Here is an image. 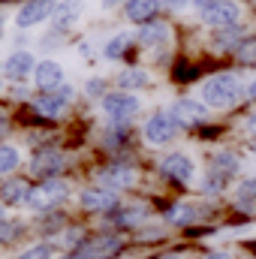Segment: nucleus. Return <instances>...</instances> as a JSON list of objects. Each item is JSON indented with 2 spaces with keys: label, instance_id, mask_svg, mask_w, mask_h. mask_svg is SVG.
<instances>
[{
  "label": "nucleus",
  "instance_id": "f257e3e1",
  "mask_svg": "<svg viewBox=\"0 0 256 259\" xmlns=\"http://www.w3.org/2000/svg\"><path fill=\"white\" fill-rule=\"evenodd\" d=\"M241 97V84L232 72H220L202 84V100L208 109H229Z\"/></svg>",
  "mask_w": 256,
  "mask_h": 259
},
{
  "label": "nucleus",
  "instance_id": "f03ea898",
  "mask_svg": "<svg viewBox=\"0 0 256 259\" xmlns=\"http://www.w3.org/2000/svg\"><path fill=\"white\" fill-rule=\"evenodd\" d=\"M178 130H181V124L175 121L172 112H154L148 118V124H145V139L151 145H166V142H172L178 136Z\"/></svg>",
  "mask_w": 256,
  "mask_h": 259
},
{
  "label": "nucleus",
  "instance_id": "7ed1b4c3",
  "mask_svg": "<svg viewBox=\"0 0 256 259\" xmlns=\"http://www.w3.org/2000/svg\"><path fill=\"white\" fill-rule=\"evenodd\" d=\"M69 193V187H66L61 178H49V181H42L33 193H30V208L33 211H49V208H55V205H61Z\"/></svg>",
  "mask_w": 256,
  "mask_h": 259
},
{
  "label": "nucleus",
  "instance_id": "20e7f679",
  "mask_svg": "<svg viewBox=\"0 0 256 259\" xmlns=\"http://www.w3.org/2000/svg\"><path fill=\"white\" fill-rule=\"evenodd\" d=\"M121 238L118 235H97V238H91V241H81L78 247H75V259H106V256H115V253H121Z\"/></svg>",
  "mask_w": 256,
  "mask_h": 259
},
{
  "label": "nucleus",
  "instance_id": "39448f33",
  "mask_svg": "<svg viewBox=\"0 0 256 259\" xmlns=\"http://www.w3.org/2000/svg\"><path fill=\"white\" fill-rule=\"evenodd\" d=\"M193 172H196L193 160L187 157V154H181V151L166 154V157H163V163H160V175H163V178H169V181H178V184H190Z\"/></svg>",
  "mask_w": 256,
  "mask_h": 259
},
{
  "label": "nucleus",
  "instance_id": "423d86ee",
  "mask_svg": "<svg viewBox=\"0 0 256 259\" xmlns=\"http://www.w3.org/2000/svg\"><path fill=\"white\" fill-rule=\"evenodd\" d=\"M238 15H241V9L232 0H217V3H211V6L202 9V21L214 24V27H232L238 21Z\"/></svg>",
  "mask_w": 256,
  "mask_h": 259
},
{
  "label": "nucleus",
  "instance_id": "0eeeda50",
  "mask_svg": "<svg viewBox=\"0 0 256 259\" xmlns=\"http://www.w3.org/2000/svg\"><path fill=\"white\" fill-rule=\"evenodd\" d=\"M55 9H58L55 0H27V3L15 12V24H18V27H33V24L52 18Z\"/></svg>",
  "mask_w": 256,
  "mask_h": 259
},
{
  "label": "nucleus",
  "instance_id": "6e6552de",
  "mask_svg": "<svg viewBox=\"0 0 256 259\" xmlns=\"http://www.w3.org/2000/svg\"><path fill=\"white\" fill-rule=\"evenodd\" d=\"M103 109H106V115L112 121H130V118L139 115V100L133 94H124V91L121 94H109L103 100Z\"/></svg>",
  "mask_w": 256,
  "mask_h": 259
},
{
  "label": "nucleus",
  "instance_id": "1a4fd4ad",
  "mask_svg": "<svg viewBox=\"0 0 256 259\" xmlns=\"http://www.w3.org/2000/svg\"><path fill=\"white\" fill-rule=\"evenodd\" d=\"M172 115H175V121L181 127H199V124L208 121V106H202L196 100H178L175 109H172Z\"/></svg>",
  "mask_w": 256,
  "mask_h": 259
},
{
  "label": "nucleus",
  "instance_id": "9d476101",
  "mask_svg": "<svg viewBox=\"0 0 256 259\" xmlns=\"http://www.w3.org/2000/svg\"><path fill=\"white\" fill-rule=\"evenodd\" d=\"M30 169H33V175L49 181V178H55L64 169V154L61 151H36L33 160H30Z\"/></svg>",
  "mask_w": 256,
  "mask_h": 259
},
{
  "label": "nucleus",
  "instance_id": "9b49d317",
  "mask_svg": "<svg viewBox=\"0 0 256 259\" xmlns=\"http://www.w3.org/2000/svg\"><path fill=\"white\" fill-rule=\"evenodd\" d=\"M78 199H81V208L84 211H115V205H118V196H115V190H109V187L84 190Z\"/></svg>",
  "mask_w": 256,
  "mask_h": 259
},
{
  "label": "nucleus",
  "instance_id": "f8f14e48",
  "mask_svg": "<svg viewBox=\"0 0 256 259\" xmlns=\"http://www.w3.org/2000/svg\"><path fill=\"white\" fill-rule=\"evenodd\" d=\"M33 81H36V88H42V91H58V88L64 84V72H61V66L55 64V61H42V64H36Z\"/></svg>",
  "mask_w": 256,
  "mask_h": 259
},
{
  "label": "nucleus",
  "instance_id": "ddd939ff",
  "mask_svg": "<svg viewBox=\"0 0 256 259\" xmlns=\"http://www.w3.org/2000/svg\"><path fill=\"white\" fill-rule=\"evenodd\" d=\"M100 178H103V184L109 187V190H127L130 184H133V178H136V172L130 169V166H109V169H103L100 172Z\"/></svg>",
  "mask_w": 256,
  "mask_h": 259
},
{
  "label": "nucleus",
  "instance_id": "4468645a",
  "mask_svg": "<svg viewBox=\"0 0 256 259\" xmlns=\"http://www.w3.org/2000/svg\"><path fill=\"white\" fill-rule=\"evenodd\" d=\"M30 72H36L33 55H27V52H15V55H9V58H6V78L21 81V78H24V75H30Z\"/></svg>",
  "mask_w": 256,
  "mask_h": 259
},
{
  "label": "nucleus",
  "instance_id": "2eb2a0df",
  "mask_svg": "<svg viewBox=\"0 0 256 259\" xmlns=\"http://www.w3.org/2000/svg\"><path fill=\"white\" fill-rule=\"evenodd\" d=\"M33 112L42 115V118H61V115L66 112V100H61L58 94L36 97V100H33Z\"/></svg>",
  "mask_w": 256,
  "mask_h": 259
},
{
  "label": "nucleus",
  "instance_id": "dca6fc26",
  "mask_svg": "<svg viewBox=\"0 0 256 259\" xmlns=\"http://www.w3.org/2000/svg\"><path fill=\"white\" fill-rule=\"evenodd\" d=\"M157 9H160V0H127V18L139 24H148Z\"/></svg>",
  "mask_w": 256,
  "mask_h": 259
},
{
  "label": "nucleus",
  "instance_id": "f3484780",
  "mask_svg": "<svg viewBox=\"0 0 256 259\" xmlns=\"http://www.w3.org/2000/svg\"><path fill=\"white\" fill-rule=\"evenodd\" d=\"M30 187L24 181H3V205H27L30 202Z\"/></svg>",
  "mask_w": 256,
  "mask_h": 259
},
{
  "label": "nucleus",
  "instance_id": "a211bd4d",
  "mask_svg": "<svg viewBox=\"0 0 256 259\" xmlns=\"http://www.w3.org/2000/svg\"><path fill=\"white\" fill-rule=\"evenodd\" d=\"M78 15H81V0H64V3H58V9H55V27L64 30Z\"/></svg>",
  "mask_w": 256,
  "mask_h": 259
},
{
  "label": "nucleus",
  "instance_id": "6ab92c4d",
  "mask_svg": "<svg viewBox=\"0 0 256 259\" xmlns=\"http://www.w3.org/2000/svg\"><path fill=\"white\" fill-rule=\"evenodd\" d=\"M166 39H169V27L160 24V21H148V24H142V30H139V42H142V46H160V42H166Z\"/></svg>",
  "mask_w": 256,
  "mask_h": 259
},
{
  "label": "nucleus",
  "instance_id": "aec40b11",
  "mask_svg": "<svg viewBox=\"0 0 256 259\" xmlns=\"http://www.w3.org/2000/svg\"><path fill=\"white\" fill-rule=\"evenodd\" d=\"M166 220H169L172 226H190L193 220H196V208L187 205V202H175V205L166 211Z\"/></svg>",
  "mask_w": 256,
  "mask_h": 259
},
{
  "label": "nucleus",
  "instance_id": "412c9836",
  "mask_svg": "<svg viewBox=\"0 0 256 259\" xmlns=\"http://www.w3.org/2000/svg\"><path fill=\"white\" fill-rule=\"evenodd\" d=\"M235 208L244 211V214H256V187L253 181H244L235 193Z\"/></svg>",
  "mask_w": 256,
  "mask_h": 259
},
{
  "label": "nucleus",
  "instance_id": "4be33fe9",
  "mask_svg": "<svg viewBox=\"0 0 256 259\" xmlns=\"http://www.w3.org/2000/svg\"><path fill=\"white\" fill-rule=\"evenodd\" d=\"M145 217H148V208H145V205H130V208H124V211L115 214V223H118V226H139Z\"/></svg>",
  "mask_w": 256,
  "mask_h": 259
},
{
  "label": "nucleus",
  "instance_id": "5701e85b",
  "mask_svg": "<svg viewBox=\"0 0 256 259\" xmlns=\"http://www.w3.org/2000/svg\"><path fill=\"white\" fill-rule=\"evenodd\" d=\"M130 46H133V36H130V33H118V36H112V39L106 42V58H109V61L124 58V52H127Z\"/></svg>",
  "mask_w": 256,
  "mask_h": 259
},
{
  "label": "nucleus",
  "instance_id": "b1692460",
  "mask_svg": "<svg viewBox=\"0 0 256 259\" xmlns=\"http://www.w3.org/2000/svg\"><path fill=\"white\" fill-rule=\"evenodd\" d=\"M3 157H0V169H3V175H9V172H15L18 169V163H21V154H18V148H12V145H3V151H0Z\"/></svg>",
  "mask_w": 256,
  "mask_h": 259
},
{
  "label": "nucleus",
  "instance_id": "393cba45",
  "mask_svg": "<svg viewBox=\"0 0 256 259\" xmlns=\"http://www.w3.org/2000/svg\"><path fill=\"white\" fill-rule=\"evenodd\" d=\"M118 81H121V88H145L148 84V72L145 69H124L118 75Z\"/></svg>",
  "mask_w": 256,
  "mask_h": 259
},
{
  "label": "nucleus",
  "instance_id": "a878e982",
  "mask_svg": "<svg viewBox=\"0 0 256 259\" xmlns=\"http://www.w3.org/2000/svg\"><path fill=\"white\" fill-rule=\"evenodd\" d=\"M214 169H217V172H223L226 178H232V172L238 169V160H235L229 151H223V154H217V157H214Z\"/></svg>",
  "mask_w": 256,
  "mask_h": 259
},
{
  "label": "nucleus",
  "instance_id": "bb28decb",
  "mask_svg": "<svg viewBox=\"0 0 256 259\" xmlns=\"http://www.w3.org/2000/svg\"><path fill=\"white\" fill-rule=\"evenodd\" d=\"M223 187H226V175L217 172V169H211V172L205 175V181H202V190H205V193H220Z\"/></svg>",
  "mask_w": 256,
  "mask_h": 259
},
{
  "label": "nucleus",
  "instance_id": "cd10ccee",
  "mask_svg": "<svg viewBox=\"0 0 256 259\" xmlns=\"http://www.w3.org/2000/svg\"><path fill=\"white\" fill-rule=\"evenodd\" d=\"M235 58L244 66H253L256 64V39H244V42L235 49Z\"/></svg>",
  "mask_w": 256,
  "mask_h": 259
},
{
  "label": "nucleus",
  "instance_id": "c85d7f7f",
  "mask_svg": "<svg viewBox=\"0 0 256 259\" xmlns=\"http://www.w3.org/2000/svg\"><path fill=\"white\" fill-rule=\"evenodd\" d=\"M18 259H52V244H33L30 250H24Z\"/></svg>",
  "mask_w": 256,
  "mask_h": 259
},
{
  "label": "nucleus",
  "instance_id": "c756f323",
  "mask_svg": "<svg viewBox=\"0 0 256 259\" xmlns=\"http://www.w3.org/2000/svg\"><path fill=\"white\" fill-rule=\"evenodd\" d=\"M12 232L18 235V223H12V220H3V244H9V241H12Z\"/></svg>",
  "mask_w": 256,
  "mask_h": 259
},
{
  "label": "nucleus",
  "instance_id": "7c9ffc66",
  "mask_svg": "<svg viewBox=\"0 0 256 259\" xmlns=\"http://www.w3.org/2000/svg\"><path fill=\"white\" fill-rule=\"evenodd\" d=\"M61 223H64V217H61V214H55V217H49V220H46V226H42V229H46V232H55Z\"/></svg>",
  "mask_w": 256,
  "mask_h": 259
},
{
  "label": "nucleus",
  "instance_id": "2f4dec72",
  "mask_svg": "<svg viewBox=\"0 0 256 259\" xmlns=\"http://www.w3.org/2000/svg\"><path fill=\"white\" fill-rule=\"evenodd\" d=\"M160 3H163V6H169V9H184L190 0H160Z\"/></svg>",
  "mask_w": 256,
  "mask_h": 259
},
{
  "label": "nucleus",
  "instance_id": "473e14b6",
  "mask_svg": "<svg viewBox=\"0 0 256 259\" xmlns=\"http://www.w3.org/2000/svg\"><path fill=\"white\" fill-rule=\"evenodd\" d=\"M100 91H103V81H100V78H94V81H91V94H100Z\"/></svg>",
  "mask_w": 256,
  "mask_h": 259
},
{
  "label": "nucleus",
  "instance_id": "72a5a7b5",
  "mask_svg": "<svg viewBox=\"0 0 256 259\" xmlns=\"http://www.w3.org/2000/svg\"><path fill=\"white\" fill-rule=\"evenodd\" d=\"M202 259H232L229 253H208V256H202Z\"/></svg>",
  "mask_w": 256,
  "mask_h": 259
},
{
  "label": "nucleus",
  "instance_id": "f704fd0d",
  "mask_svg": "<svg viewBox=\"0 0 256 259\" xmlns=\"http://www.w3.org/2000/svg\"><path fill=\"white\" fill-rule=\"evenodd\" d=\"M193 3H196V6H202V9H205V6H211V3H217V0H193Z\"/></svg>",
  "mask_w": 256,
  "mask_h": 259
},
{
  "label": "nucleus",
  "instance_id": "c9c22d12",
  "mask_svg": "<svg viewBox=\"0 0 256 259\" xmlns=\"http://www.w3.org/2000/svg\"><path fill=\"white\" fill-rule=\"evenodd\" d=\"M157 259H184L181 253H163V256H157Z\"/></svg>",
  "mask_w": 256,
  "mask_h": 259
},
{
  "label": "nucleus",
  "instance_id": "e433bc0d",
  "mask_svg": "<svg viewBox=\"0 0 256 259\" xmlns=\"http://www.w3.org/2000/svg\"><path fill=\"white\" fill-rule=\"evenodd\" d=\"M247 124H250V130L256 133V115H250V121H247Z\"/></svg>",
  "mask_w": 256,
  "mask_h": 259
},
{
  "label": "nucleus",
  "instance_id": "4c0bfd02",
  "mask_svg": "<svg viewBox=\"0 0 256 259\" xmlns=\"http://www.w3.org/2000/svg\"><path fill=\"white\" fill-rule=\"evenodd\" d=\"M250 97H253V100H256V81H253V84H250Z\"/></svg>",
  "mask_w": 256,
  "mask_h": 259
},
{
  "label": "nucleus",
  "instance_id": "58836bf2",
  "mask_svg": "<svg viewBox=\"0 0 256 259\" xmlns=\"http://www.w3.org/2000/svg\"><path fill=\"white\" fill-rule=\"evenodd\" d=\"M112 3H118V0H103V6H112Z\"/></svg>",
  "mask_w": 256,
  "mask_h": 259
},
{
  "label": "nucleus",
  "instance_id": "ea45409f",
  "mask_svg": "<svg viewBox=\"0 0 256 259\" xmlns=\"http://www.w3.org/2000/svg\"><path fill=\"white\" fill-rule=\"evenodd\" d=\"M61 259H72V256H61Z\"/></svg>",
  "mask_w": 256,
  "mask_h": 259
},
{
  "label": "nucleus",
  "instance_id": "a19ab883",
  "mask_svg": "<svg viewBox=\"0 0 256 259\" xmlns=\"http://www.w3.org/2000/svg\"><path fill=\"white\" fill-rule=\"evenodd\" d=\"M253 187H256V178H253Z\"/></svg>",
  "mask_w": 256,
  "mask_h": 259
},
{
  "label": "nucleus",
  "instance_id": "79ce46f5",
  "mask_svg": "<svg viewBox=\"0 0 256 259\" xmlns=\"http://www.w3.org/2000/svg\"><path fill=\"white\" fill-rule=\"evenodd\" d=\"M253 154H256V148H253Z\"/></svg>",
  "mask_w": 256,
  "mask_h": 259
}]
</instances>
